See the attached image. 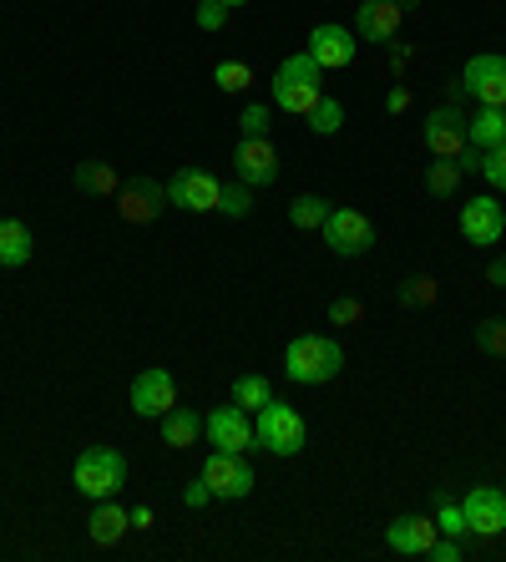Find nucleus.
I'll return each mask as SVG.
<instances>
[{
	"label": "nucleus",
	"mask_w": 506,
	"mask_h": 562,
	"mask_svg": "<svg viewBox=\"0 0 506 562\" xmlns=\"http://www.w3.org/2000/svg\"><path fill=\"white\" fill-rule=\"evenodd\" d=\"M273 106L279 112H289V117H310L314 106H319V97H325V66L314 61L310 52H294L279 61V71H273Z\"/></svg>",
	"instance_id": "1"
},
{
	"label": "nucleus",
	"mask_w": 506,
	"mask_h": 562,
	"mask_svg": "<svg viewBox=\"0 0 506 562\" xmlns=\"http://www.w3.org/2000/svg\"><path fill=\"white\" fill-rule=\"evenodd\" d=\"M284 370L294 385H329L345 370V350L335 335H299L284 350Z\"/></svg>",
	"instance_id": "2"
},
{
	"label": "nucleus",
	"mask_w": 506,
	"mask_h": 562,
	"mask_svg": "<svg viewBox=\"0 0 506 562\" xmlns=\"http://www.w3.org/2000/svg\"><path fill=\"white\" fill-rule=\"evenodd\" d=\"M71 486L87 502L117 497L122 486H127V457H122L117 446H87L77 457V467H71Z\"/></svg>",
	"instance_id": "3"
},
{
	"label": "nucleus",
	"mask_w": 506,
	"mask_h": 562,
	"mask_svg": "<svg viewBox=\"0 0 506 562\" xmlns=\"http://www.w3.org/2000/svg\"><path fill=\"white\" fill-rule=\"evenodd\" d=\"M254 436H259V446L273 451V457H299L304 441H310V426H304V416H299L294 406H284V401L273 395L269 406L254 416Z\"/></svg>",
	"instance_id": "4"
},
{
	"label": "nucleus",
	"mask_w": 506,
	"mask_h": 562,
	"mask_svg": "<svg viewBox=\"0 0 506 562\" xmlns=\"http://www.w3.org/2000/svg\"><path fill=\"white\" fill-rule=\"evenodd\" d=\"M319 234H325V244L339 254V259H360V254L375 249V223L364 218L360 209H329Z\"/></svg>",
	"instance_id": "5"
},
{
	"label": "nucleus",
	"mask_w": 506,
	"mask_h": 562,
	"mask_svg": "<svg viewBox=\"0 0 506 562\" xmlns=\"http://www.w3.org/2000/svg\"><path fill=\"white\" fill-rule=\"evenodd\" d=\"M456 97H476L481 106H506V56H496V52L471 56Z\"/></svg>",
	"instance_id": "6"
},
{
	"label": "nucleus",
	"mask_w": 506,
	"mask_h": 562,
	"mask_svg": "<svg viewBox=\"0 0 506 562\" xmlns=\"http://www.w3.org/2000/svg\"><path fill=\"white\" fill-rule=\"evenodd\" d=\"M168 203L182 213H218L223 203V183L203 168H178L168 183Z\"/></svg>",
	"instance_id": "7"
},
{
	"label": "nucleus",
	"mask_w": 506,
	"mask_h": 562,
	"mask_svg": "<svg viewBox=\"0 0 506 562\" xmlns=\"http://www.w3.org/2000/svg\"><path fill=\"white\" fill-rule=\"evenodd\" d=\"M461 512H466V532L481 537V542H496V537L506 532V492L502 486H471Z\"/></svg>",
	"instance_id": "8"
},
{
	"label": "nucleus",
	"mask_w": 506,
	"mask_h": 562,
	"mask_svg": "<svg viewBox=\"0 0 506 562\" xmlns=\"http://www.w3.org/2000/svg\"><path fill=\"white\" fill-rule=\"evenodd\" d=\"M203 482L213 486V497L218 502H244L254 492V467H248L238 451H213L203 461Z\"/></svg>",
	"instance_id": "9"
},
{
	"label": "nucleus",
	"mask_w": 506,
	"mask_h": 562,
	"mask_svg": "<svg viewBox=\"0 0 506 562\" xmlns=\"http://www.w3.org/2000/svg\"><path fill=\"white\" fill-rule=\"evenodd\" d=\"M172 406H178V380H172V370L147 366L143 375L132 380V411H137V416L162 420Z\"/></svg>",
	"instance_id": "10"
},
{
	"label": "nucleus",
	"mask_w": 506,
	"mask_h": 562,
	"mask_svg": "<svg viewBox=\"0 0 506 562\" xmlns=\"http://www.w3.org/2000/svg\"><path fill=\"white\" fill-rule=\"evenodd\" d=\"M162 209H168V183H157V178H132V183H122V193H117L122 223L143 228V223L162 218Z\"/></svg>",
	"instance_id": "11"
},
{
	"label": "nucleus",
	"mask_w": 506,
	"mask_h": 562,
	"mask_svg": "<svg viewBox=\"0 0 506 562\" xmlns=\"http://www.w3.org/2000/svg\"><path fill=\"white\" fill-rule=\"evenodd\" d=\"M234 168H238V183H248V188L279 183V147L269 137H238Z\"/></svg>",
	"instance_id": "12"
},
{
	"label": "nucleus",
	"mask_w": 506,
	"mask_h": 562,
	"mask_svg": "<svg viewBox=\"0 0 506 562\" xmlns=\"http://www.w3.org/2000/svg\"><path fill=\"white\" fill-rule=\"evenodd\" d=\"M203 436L213 441V451H238V457L259 441V436H254V420H248L244 406H218L213 416H203Z\"/></svg>",
	"instance_id": "13"
},
{
	"label": "nucleus",
	"mask_w": 506,
	"mask_h": 562,
	"mask_svg": "<svg viewBox=\"0 0 506 562\" xmlns=\"http://www.w3.org/2000/svg\"><path fill=\"white\" fill-rule=\"evenodd\" d=\"M420 143H426L430 157H461V147H466V117H461V106H436V112L420 122Z\"/></svg>",
	"instance_id": "14"
},
{
	"label": "nucleus",
	"mask_w": 506,
	"mask_h": 562,
	"mask_svg": "<svg viewBox=\"0 0 506 562\" xmlns=\"http://www.w3.org/2000/svg\"><path fill=\"white\" fill-rule=\"evenodd\" d=\"M461 234H466V244H476V249H496L506 234V209L496 198H471L466 209H461Z\"/></svg>",
	"instance_id": "15"
},
{
	"label": "nucleus",
	"mask_w": 506,
	"mask_h": 562,
	"mask_svg": "<svg viewBox=\"0 0 506 562\" xmlns=\"http://www.w3.org/2000/svg\"><path fill=\"white\" fill-rule=\"evenodd\" d=\"M304 52L325 66V71H335V66H350L355 61V52H360V36H355L350 26H339V21H325V26L310 31V46H304Z\"/></svg>",
	"instance_id": "16"
},
{
	"label": "nucleus",
	"mask_w": 506,
	"mask_h": 562,
	"mask_svg": "<svg viewBox=\"0 0 506 562\" xmlns=\"http://www.w3.org/2000/svg\"><path fill=\"white\" fill-rule=\"evenodd\" d=\"M405 11L395 0H360V11H355V36L360 41H375V46H390L395 31H401Z\"/></svg>",
	"instance_id": "17"
},
{
	"label": "nucleus",
	"mask_w": 506,
	"mask_h": 562,
	"mask_svg": "<svg viewBox=\"0 0 506 562\" xmlns=\"http://www.w3.org/2000/svg\"><path fill=\"white\" fill-rule=\"evenodd\" d=\"M436 517H395L385 527V548L401 552V558H426L430 542H436Z\"/></svg>",
	"instance_id": "18"
},
{
	"label": "nucleus",
	"mask_w": 506,
	"mask_h": 562,
	"mask_svg": "<svg viewBox=\"0 0 506 562\" xmlns=\"http://www.w3.org/2000/svg\"><path fill=\"white\" fill-rule=\"evenodd\" d=\"M132 532V512L122 507L117 497H106V502H97L91 507V517H87V537L97 542V548H117L122 537Z\"/></svg>",
	"instance_id": "19"
},
{
	"label": "nucleus",
	"mask_w": 506,
	"mask_h": 562,
	"mask_svg": "<svg viewBox=\"0 0 506 562\" xmlns=\"http://www.w3.org/2000/svg\"><path fill=\"white\" fill-rule=\"evenodd\" d=\"M36 254V238L21 218H0V269H26Z\"/></svg>",
	"instance_id": "20"
},
{
	"label": "nucleus",
	"mask_w": 506,
	"mask_h": 562,
	"mask_svg": "<svg viewBox=\"0 0 506 562\" xmlns=\"http://www.w3.org/2000/svg\"><path fill=\"white\" fill-rule=\"evenodd\" d=\"M71 183H77V193H91V198H117L122 193L117 162H77Z\"/></svg>",
	"instance_id": "21"
},
{
	"label": "nucleus",
	"mask_w": 506,
	"mask_h": 562,
	"mask_svg": "<svg viewBox=\"0 0 506 562\" xmlns=\"http://www.w3.org/2000/svg\"><path fill=\"white\" fill-rule=\"evenodd\" d=\"M466 143L471 147H502L506 143V106H481L476 117L466 122Z\"/></svg>",
	"instance_id": "22"
},
{
	"label": "nucleus",
	"mask_w": 506,
	"mask_h": 562,
	"mask_svg": "<svg viewBox=\"0 0 506 562\" xmlns=\"http://www.w3.org/2000/svg\"><path fill=\"white\" fill-rule=\"evenodd\" d=\"M198 436H203V416L188 406H172L168 416H162V441L172 446V451H188V446H198Z\"/></svg>",
	"instance_id": "23"
},
{
	"label": "nucleus",
	"mask_w": 506,
	"mask_h": 562,
	"mask_svg": "<svg viewBox=\"0 0 506 562\" xmlns=\"http://www.w3.org/2000/svg\"><path fill=\"white\" fill-rule=\"evenodd\" d=\"M329 198H319V193H299L294 203H289V223L294 228H304V234H314V228H325V218H329Z\"/></svg>",
	"instance_id": "24"
},
{
	"label": "nucleus",
	"mask_w": 506,
	"mask_h": 562,
	"mask_svg": "<svg viewBox=\"0 0 506 562\" xmlns=\"http://www.w3.org/2000/svg\"><path fill=\"white\" fill-rule=\"evenodd\" d=\"M461 178H466V172L456 168V157H436V162H430L426 168V188L436 198H456V188H461Z\"/></svg>",
	"instance_id": "25"
},
{
	"label": "nucleus",
	"mask_w": 506,
	"mask_h": 562,
	"mask_svg": "<svg viewBox=\"0 0 506 562\" xmlns=\"http://www.w3.org/2000/svg\"><path fill=\"white\" fill-rule=\"evenodd\" d=\"M273 401V385L263 375H238L234 380V406H244V411H263Z\"/></svg>",
	"instance_id": "26"
},
{
	"label": "nucleus",
	"mask_w": 506,
	"mask_h": 562,
	"mask_svg": "<svg viewBox=\"0 0 506 562\" xmlns=\"http://www.w3.org/2000/svg\"><path fill=\"white\" fill-rule=\"evenodd\" d=\"M213 81H218V92L238 97V92H248V87H254V66H248V61H218V66H213Z\"/></svg>",
	"instance_id": "27"
},
{
	"label": "nucleus",
	"mask_w": 506,
	"mask_h": 562,
	"mask_svg": "<svg viewBox=\"0 0 506 562\" xmlns=\"http://www.w3.org/2000/svg\"><path fill=\"white\" fill-rule=\"evenodd\" d=\"M339 127H345V106L325 92V97H319V106L310 112V132H314V137H335Z\"/></svg>",
	"instance_id": "28"
},
{
	"label": "nucleus",
	"mask_w": 506,
	"mask_h": 562,
	"mask_svg": "<svg viewBox=\"0 0 506 562\" xmlns=\"http://www.w3.org/2000/svg\"><path fill=\"white\" fill-rule=\"evenodd\" d=\"M436 300H441V284H436V279H426V274L405 279V284H401V304H405V310H430Z\"/></svg>",
	"instance_id": "29"
},
{
	"label": "nucleus",
	"mask_w": 506,
	"mask_h": 562,
	"mask_svg": "<svg viewBox=\"0 0 506 562\" xmlns=\"http://www.w3.org/2000/svg\"><path fill=\"white\" fill-rule=\"evenodd\" d=\"M436 532L441 537H466V512L456 507L446 492H436Z\"/></svg>",
	"instance_id": "30"
},
{
	"label": "nucleus",
	"mask_w": 506,
	"mask_h": 562,
	"mask_svg": "<svg viewBox=\"0 0 506 562\" xmlns=\"http://www.w3.org/2000/svg\"><path fill=\"white\" fill-rule=\"evenodd\" d=\"M476 350L492 355V360H506V319H481L476 325Z\"/></svg>",
	"instance_id": "31"
},
{
	"label": "nucleus",
	"mask_w": 506,
	"mask_h": 562,
	"mask_svg": "<svg viewBox=\"0 0 506 562\" xmlns=\"http://www.w3.org/2000/svg\"><path fill=\"white\" fill-rule=\"evenodd\" d=\"M269 127H273V102H248L244 117H238V132L244 137H269Z\"/></svg>",
	"instance_id": "32"
},
{
	"label": "nucleus",
	"mask_w": 506,
	"mask_h": 562,
	"mask_svg": "<svg viewBox=\"0 0 506 562\" xmlns=\"http://www.w3.org/2000/svg\"><path fill=\"white\" fill-rule=\"evenodd\" d=\"M364 319V304L355 300V294H339V300H329V325L335 329H350Z\"/></svg>",
	"instance_id": "33"
},
{
	"label": "nucleus",
	"mask_w": 506,
	"mask_h": 562,
	"mask_svg": "<svg viewBox=\"0 0 506 562\" xmlns=\"http://www.w3.org/2000/svg\"><path fill=\"white\" fill-rule=\"evenodd\" d=\"M481 178H486L496 193H506V143H502V147H486V153H481Z\"/></svg>",
	"instance_id": "34"
},
{
	"label": "nucleus",
	"mask_w": 506,
	"mask_h": 562,
	"mask_svg": "<svg viewBox=\"0 0 506 562\" xmlns=\"http://www.w3.org/2000/svg\"><path fill=\"white\" fill-rule=\"evenodd\" d=\"M248 209H254V188H248V183L223 188V203H218V213H228V218H248Z\"/></svg>",
	"instance_id": "35"
},
{
	"label": "nucleus",
	"mask_w": 506,
	"mask_h": 562,
	"mask_svg": "<svg viewBox=\"0 0 506 562\" xmlns=\"http://www.w3.org/2000/svg\"><path fill=\"white\" fill-rule=\"evenodd\" d=\"M223 26H228V5L203 0V5H198V31H223Z\"/></svg>",
	"instance_id": "36"
},
{
	"label": "nucleus",
	"mask_w": 506,
	"mask_h": 562,
	"mask_svg": "<svg viewBox=\"0 0 506 562\" xmlns=\"http://www.w3.org/2000/svg\"><path fill=\"white\" fill-rule=\"evenodd\" d=\"M426 558L430 562H461V558H466V548H461V537H436Z\"/></svg>",
	"instance_id": "37"
},
{
	"label": "nucleus",
	"mask_w": 506,
	"mask_h": 562,
	"mask_svg": "<svg viewBox=\"0 0 506 562\" xmlns=\"http://www.w3.org/2000/svg\"><path fill=\"white\" fill-rule=\"evenodd\" d=\"M209 502H213V486L203 482V476L182 486V507H193V512H198V507H209Z\"/></svg>",
	"instance_id": "38"
},
{
	"label": "nucleus",
	"mask_w": 506,
	"mask_h": 562,
	"mask_svg": "<svg viewBox=\"0 0 506 562\" xmlns=\"http://www.w3.org/2000/svg\"><path fill=\"white\" fill-rule=\"evenodd\" d=\"M385 112H390V117H401V112H411V92H405V87H390Z\"/></svg>",
	"instance_id": "39"
},
{
	"label": "nucleus",
	"mask_w": 506,
	"mask_h": 562,
	"mask_svg": "<svg viewBox=\"0 0 506 562\" xmlns=\"http://www.w3.org/2000/svg\"><path fill=\"white\" fill-rule=\"evenodd\" d=\"M411 46H405V41H390V66H395V71H405V66H411Z\"/></svg>",
	"instance_id": "40"
},
{
	"label": "nucleus",
	"mask_w": 506,
	"mask_h": 562,
	"mask_svg": "<svg viewBox=\"0 0 506 562\" xmlns=\"http://www.w3.org/2000/svg\"><path fill=\"white\" fill-rule=\"evenodd\" d=\"M486 284L506 289V254H496V259H492V263H486Z\"/></svg>",
	"instance_id": "41"
},
{
	"label": "nucleus",
	"mask_w": 506,
	"mask_h": 562,
	"mask_svg": "<svg viewBox=\"0 0 506 562\" xmlns=\"http://www.w3.org/2000/svg\"><path fill=\"white\" fill-rule=\"evenodd\" d=\"M132 527H137V532H147V527H153V507H132Z\"/></svg>",
	"instance_id": "42"
},
{
	"label": "nucleus",
	"mask_w": 506,
	"mask_h": 562,
	"mask_svg": "<svg viewBox=\"0 0 506 562\" xmlns=\"http://www.w3.org/2000/svg\"><path fill=\"white\" fill-rule=\"evenodd\" d=\"M395 5H401V11H416V5H420V0H395Z\"/></svg>",
	"instance_id": "43"
},
{
	"label": "nucleus",
	"mask_w": 506,
	"mask_h": 562,
	"mask_svg": "<svg viewBox=\"0 0 506 562\" xmlns=\"http://www.w3.org/2000/svg\"><path fill=\"white\" fill-rule=\"evenodd\" d=\"M218 5H228V11H238V5H248V0H218Z\"/></svg>",
	"instance_id": "44"
}]
</instances>
